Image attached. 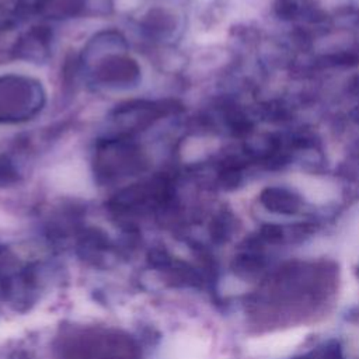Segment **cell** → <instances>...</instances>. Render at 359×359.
Returning a JSON list of instances; mask_svg holds the SVG:
<instances>
[{"instance_id":"1","label":"cell","mask_w":359,"mask_h":359,"mask_svg":"<svg viewBox=\"0 0 359 359\" xmlns=\"http://www.w3.org/2000/svg\"><path fill=\"white\" fill-rule=\"evenodd\" d=\"M261 202L268 210L283 215L294 213L300 205V201L294 194L278 187L265 188L261 192Z\"/></svg>"},{"instance_id":"2","label":"cell","mask_w":359,"mask_h":359,"mask_svg":"<svg viewBox=\"0 0 359 359\" xmlns=\"http://www.w3.org/2000/svg\"><path fill=\"white\" fill-rule=\"evenodd\" d=\"M275 10L282 20H294L303 13L302 0H278Z\"/></svg>"},{"instance_id":"3","label":"cell","mask_w":359,"mask_h":359,"mask_svg":"<svg viewBox=\"0 0 359 359\" xmlns=\"http://www.w3.org/2000/svg\"><path fill=\"white\" fill-rule=\"evenodd\" d=\"M325 66H339V67H352L359 65V56L352 52L334 53L324 57Z\"/></svg>"}]
</instances>
